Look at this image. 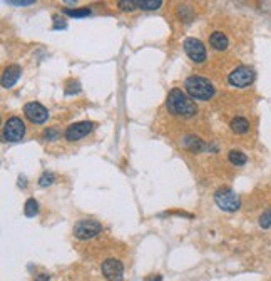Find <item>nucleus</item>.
Here are the masks:
<instances>
[{
	"label": "nucleus",
	"instance_id": "nucleus-1",
	"mask_svg": "<svg viewBox=\"0 0 271 281\" xmlns=\"http://www.w3.org/2000/svg\"><path fill=\"white\" fill-rule=\"evenodd\" d=\"M166 109L169 114L183 119H189L198 114V105L192 102V99L181 89H172L166 99Z\"/></svg>",
	"mask_w": 271,
	"mask_h": 281
},
{
	"label": "nucleus",
	"instance_id": "nucleus-2",
	"mask_svg": "<svg viewBox=\"0 0 271 281\" xmlns=\"http://www.w3.org/2000/svg\"><path fill=\"white\" fill-rule=\"evenodd\" d=\"M186 94L192 100H209L214 96V85L201 76H191L184 82Z\"/></svg>",
	"mask_w": 271,
	"mask_h": 281
},
{
	"label": "nucleus",
	"instance_id": "nucleus-3",
	"mask_svg": "<svg viewBox=\"0 0 271 281\" xmlns=\"http://www.w3.org/2000/svg\"><path fill=\"white\" fill-rule=\"evenodd\" d=\"M214 202L219 209L226 211V213H234L241 208V199L233 189L229 187H221L214 193Z\"/></svg>",
	"mask_w": 271,
	"mask_h": 281
},
{
	"label": "nucleus",
	"instance_id": "nucleus-4",
	"mask_svg": "<svg viewBox=\"0 0 271 281\" xmlns=\"http://www.w3.org/2000/svg\"><path fill=\"white\" fill-rule=\"evenodd\" d=\"M25 136V124L21 117L14 116L5 120L2 127V138L5 142H19Z\"/></svg>",
	"mask_w": 271,
	"mask_h": 281
},
{
	"label": "nucleus",
	"instance_id": "nucleus-5",
	"mask_svg": "<svg viewBox=\"0 0 271 281\" xmlns=\"http://www.w3.org/2000/svg\"><path fill=\"white\" fill-rule=\"evenodd\" d=\"M254 82V70L248 67V65H238L236 69H233L228 74V84L231 87L236 89H245Z\"/></svg>",
	"mask_w": 271,
	"mask_h": 281
},
{
	"label": "nucleus",
	"instance_id": "nucleus-6",
	"mask_svg": "<svg viewBox=\"0 0 271 281\" xmlns=\"http://www.w3.org/2000/svg\"><path fill=\"white\" fill-rule=\"evenodd\" d=\"M102 231V224L96 220H81L74 226V236L77 240H90Z\"/></svg>",
	"mask_w": 271,
	"mask_h": 281
},
{
	"label": "nucleus",
	"instance_id": "nucleus-7",
	"mask_svg": "<svg viewBox=\"0 0 271 281\" xmlns=\"http://www.w3.org/2000/svg\"><path fill=\"white\" fill-rule=\"evenodd\" d=\"M94 127H96V124L90 122V120H81V122H74V124H70L67 129H65L64 138H65V140H69V142H76V140L85 138L89 132H92Z\"/></svg>",
	"mask_w": 271,
	"mask_h": 281
},
{
	"label": "nucleus",
	"instance_id": "nucleus-8",
	"mask_svg": "<svg viewBox=\"0 0 271 281\" xmlns=\"http://www.w3.org/2000/svg\"><path fill=\"white\" fill-rule=\"evenodd\" d=\"M184 52H186V56L191 59L192 62H196V64H203L204 60H206V47L199 39H186L184 40Z\"/></svg>",
	"mask_w": 271,
	"mask_h": 281
},
{
	"label": "nucleus",
	"instance_id": "nucleus-9",
	"mask_svg": "<svg viewBox=\"0 0 271 281\" xmlns=\"http://www.w3.org/2000/svg\"><path fill=\"white\" fill-rule=\"evenodd\" d=\"M101 271L107 281H123L124 278V266L116 258H107L105 261H102Z\"/></svg>",
	"mask_w": 271,
	"mask_h": 281
},
{
	"label": "nucleus",
	"instance_id": "nucleus-10",
	"mask_svg": "<svg viewBox=\"0 0 271 281\" xmlns=\"http://www.w3.org/2000/svg\"><path fill=\"white\" fill-rule=\"evenodd\" d=\"M23 114L32 124H44L49 119V111L39 102H29L23 105Z\"/></svg>",
	"mask_w": 271,
	"mask_h": 281
},
{
	"label": "nucleus",
	"instance_id": "nucleus-11",
	"mask_svg": "<svg viewBox=\"0 0 271 281\" xmlns=\"http://www.w3.org/2000/svg\"><path fill=\"white\" fill-rule=\"evenodd\" d=\"M21 74H22L21 65L12 64L9 67H5V70H3V74H2V87H5V89L14 87L15 82L21 79Z\"/></svg>",
	"mask_w": 271,
	"mask_h": 281
},
{
	"label": "nucleus",
	"instance_id": "nucleus-12",
	"mask_svg": "<svg viewBox=\"0 0 271 281\" xmlns=\"http://www.w3.org/2000/svg\"><path fill=\"white\" fill-rule=\"evenodd\" d=\"M209 44L211 47H213L214 50H226L228 49V45H229V40H228V37H226V34H223V32H219V30H216V32L211 34V37H209Z\"/></svg>",
	"mask_w": 271,
	"mask_h": 281
},
{
	"label": "nucleus",
	"instance_id": "nucleus-13",
	"mask_svg": "<svg viewBox=\"0 0 271 281\" xmlns=\"http://www.w3.org/2000/svg\"><path fill=\"white\" fill-rule=\"evenodd\" d=\"M229 127H231V131L236 132V134H246V132L250 131L251 126H250V120L246 119V117L238 116V117H234V119L231 120Z\"/></svg>",
	"mask_w": 271,
	"mask_h": 281
},
{
	"label": "nucleus",
	"instance_id": "nucleus-14",
	"mask_svg": "<svg viewBox=\"0 0 271 281\" xmlns=\"http://www.w3.org/2000/svg\"><path fill=\"white\" fill-rule=\"evenodd\" d=\"M228 159H229V162L233 164V166H245L246 162H248V158H246V154L243 151H238V149H233L229 151V154H228Z\"/></svg>",
	"mask_w": 271,
	"mask_h": 281
},
{
	"label": "nucleus",
	"instance_id": "nucleus-15",
	"mask_svg": "<svg viewBox=\"0 0 271 281\" xmlns=\"http://www.w3.org/2000/svg\"><path fill=\"white\" fill-rule=\"evenodd\" d=\"M163 5L161 0H136V7L143 10H156Z\"/></svg>",
	"mask_w": 271,
	"mask_h": 281
},
{
	"label": "nucleus",
	"instance_id": "nucleus-16",
	"mask_svg": "<svg viewBox=\"0 0 271 281\" xmlns=\"http://www.w3.org/2000/svg\"><path fill=\"white\" fill-rule=\"evenodd\" d=\"M37 213H39V202L35 201L34 198L27 199L25 206H23V214H25L27 218H32V216H35Z\"/></svg>",
	"mask_w": 271,
	"mask_h": 281
},
{
	"label": "nucleus",
	"instance_id": "nucleus-17",
	"mask_svg": "<svg viewBox=\"0 0 271 281\" xmlns=\"http://www.w3.org/2000/svg\"><path fill=\"white\" fill-rule=\"evenodd\" d=\"M64 14H67V15H70V17H87V15H90V9H65L64 10Z\"/></svg>",
	"mask_w": 271,
	"mask_h": 281
},
{
	"label": "nucleus",
	"instance_id": "nucleus-18",
	"mask_svg": "<svg viewBox=\"0 0 271 281\" xmlns=\"http://www.w3.org/2000/svg\"><path fill=\"white\" fill-rule=\"evenodd\" d=\"M54 181H56V176H54L52 173H44L41 178H39V186L47 187V186L54 184Z\"/></svg>",
	"mask_w": 271,
	"mask_h": 281
},
{
	"label": "nucleus",
	"instance_id": "nucleus-19",
	"mask_svg": "<svg viewBox=\"0 0 271 281\" xmlns=\"http://www.w3.org/2000/svg\"><path fill=\"white\" fill-rule=\"evenodd\" d=\"M260 226H261V228H265V229L271 226V208L266 209L265 213L260 216Z\"/></svg>",
	"mask_w": 271,
	"mask_h": 281
},
{
	"label": "nucleus",
	"instance_id": "nucleus-20",
	"mask_svg": "<svg viewBox=\"0 0 271 281\" xmlns=\"http://www.w3.org/2000/svg\"><path fill=\"white\" fill-rule=\"evenodd\" d=\"M81 92V84L76 80H70L67 84V87H65V94L67 96H72V94H79Z\"/></svg>",
	"mask_w": 271,
	"mask_h": 281
},
{
	"label": "nucleus",
	"instance_id": "nucleus-21",
	"mask_svg": "<svg viewBox=\"0 0 271 281\" xmlns=\"http://www.w3.org/2000/svg\"><path fill=\"white\" fill-rule=\"evenodd\" d=\"M59 129L57 127H49V129H45L44 131V139L45 140H56L59 138Z\"/></svg>",
	"mask_w": 271,
	"mask_h": 281
},
{
	"label": "nucleus",
	"instance_id": "nucleus-22",
	"mask_svg": "<svg viewBox=\"0 0 271 281\" xmlns=\"http://www.w3.org/2000/svg\"><path fill=\"white\" fill-rule=\"evenodd\" d=\"M117 5H119L123 10H134V9H137V7H136V0H119V2H117Z\"/></svg>",
	"mask_w": 271,
	"mask_h": 281
},
{
	"label": "nucleus",
	"instance_id": "nucleus-23",
	"mask_svg": "<svg viewBox=\"0 0 271 281\" xmlns=\"http://www.w3.org/2000/svg\"><path fill=\"white\" fill-rule=\"evenodd\" d=\"M5 3L14 5V7H29L35 2H34V0H5Z\"/></svg>",
	"mask_w": 271,
	"mask_h": 281
},
{
	"label": "nucleus",
	"instance_id": "nucleus-24",
	"mask_svg": "<svg viewBox=\"0 0 271 281\" xmlns=\"http://www.w3.org/2000/svg\"><path fill=\"white\" fill-rule=\"evenodd\" d=\"M65 20L61 17V15H54V29L56 30H61V29H65Z\"/></svg>",
	"mask_w": 271,
	"mask_h": 281
},
{
	"label": "nucleus",
	"instance_id": "nucleus-25",
	"mask_svg": "<svg viewBox=\"0 0 271 281\" xmlns=\"http://www.w3.org/2000/svg\"><path fill=\"white\" fill-rule=\"evenodd\" d=\"M34 281H50V276L47 273H39V275H35Z\"/></svg>",
	"mask_w": 271,
	"mask_h": 281
},
{
	"label": "nucleus",
	"instance_id": "nucleus-26",
	"mask_svg": "<svg viewBox=\"0 0 271 281\" xmlns=\"http://www.w3.org/2000/svg\"><path fill=\"white\" fill-rule=\"evenodd\" d=\"M25 184H27V182H25V178H22V176H21V178H19V186H21V187H25Z\"/></svg>",
	"mask_w": 271,
	"mask_h": 281
},
{
	"label": "nucleus",
	"instance_id": "nucleus-27",
	"mask_svg": "<svg viewBox=\"0 0 271 281\" xmlns=\"http://www.w3.org/2000/svg\"><path fill=\"white\" fill-rule=\"evenodd\" d=\"M149 281H161V276H156V278H151Z\"/></svg>",
	"mask_w": 271,
	"mask_h": 281
}]
</instances>
